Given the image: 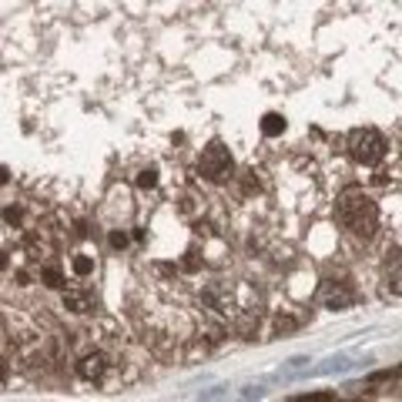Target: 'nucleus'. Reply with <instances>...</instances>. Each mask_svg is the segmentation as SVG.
<instances>
[{"mask_svg": "<svg viewBox=\"0 0 402 402\" xmlns=\"http://www.w3.org/2000/svg\"><path fill=\"white\" fill-rule=\"evenodd\" d=\"M4 218H7L11 225H17V222L24 218V212H21V208H7V212H4Z\"/></svg>", "mask_w": 402, "mask_h": 402, "instance_id": "nucleus-13", "label": "nucleus"}, {"mask_svg": "<svg viewBox=\"0 0 402 402\" xmlns=\"http://www.w3.org/2000/svg\"><path fill=\"white\" fill-rule=\"evenodd\" d=\"M77 372H81V379H88V382H98V379H104V372H108V359H104L100 352H88V355L77 362Z\"/></svg>", "mask_w": 402, "mask_h": 402, "instance_id": "nucleus-5", "label": "nucleus"}, {"mask_svg": "<svg viewBox=\"0 0 402 402\" xmlns=\"http://www.w3.org/2000/svg\"><path fill=\"white\" fill-rule=\"evenodd\" d=\"M71 268H74L77 278H88L91 272H94V258H91V255H74V258H71Z\"/></svg>", "mask_w": 402, "mask_h": 402, "instance_id": "nucleus-8", "label": "nucleus"}, {"mask_svg": "<svg viewBox=\"0 0 402 402\" xmlns=\"http://www.w3.org/2000/svg\"><path fill=\"white\" fill-rule=\"evenodd\" d=\"M282 131H285V117L275 114V111L265 114V117H262V134H265V138H278Z\"/></svg>", "mask_w": 402, "mask_h": 402, "instance_id": "nucleus-6", "label": "nucleus"}, {"mask_svg": "<svg viewBox=\"0 0 402 402\" xmlns=\"http://www.w3.org/2000/svg\"><path fill=\"white\" fill-rule=\"evenodd\" d=\"M318 399H332V392H309V396H295V402H318Z\"/></svg>", "mask_w": 402, "mask_h": 402, "instance_id": "nucleus-11", "label": "nucleus"}, {"mask_svg": "<svg viewBox=\"0 0 402 402\" xmlns=\"http://www.w3.org/2000/svg\"><path fill=\"white\" fill-rule=\"evenodd\" d=\"M4 379H7V362L0 359V382H4Z\"/></svg>", "mask_w": 402, "mask_h": 402, "instance_id": "nucleus-15", "label": "nucleus"}, {"mask_svg": "<svg viewBox=\"0 0 402 402\" xmlns=\"http://www.w3.org/2000/svg\"><path fill=\"white\" fill-rule=\"evenodd\" d=\"M318 299H322V305H326L328 312H345V309H352V302H355V292H352L349 282L328 278L326 285H322V292H318Z\"/></svg>", "mask_w": 402, "mask_h": 402, "instance_id": "nucleus-4", "label": "nucleus"}, {"mask_svg": "<svg viewBox=\"0 0 402 402\" xmlns=\"http://www.w3.org/2000/svg\"><path fill=\"white\" fill-rule=\"evenodd\" d=\"M198 175L208 178V181H214V185H225L228 178L235 175V158H231V151H228L222 141H212L208 148L201 151Z\"/></svg>", "mask_w": 402, "mask_h": 402, "instance_id": "nucleus-3", "label": "nucleus"}, {"mask_svg": "<svg viewBox=\"0 0 402 402\" xmlns=\"http://www.w3.org/2000/svg\"><path fill=\"white\" fill-rule=\"evenodd\" d=\"M125 245H127L125 231H111V248H125Z\"/></svg>", "mask_w": 402, "mask_h": 402, "instance_id": "nucleus-12", "label": "nucleus"}, {"mask_svg": "<svg viewBox=\"0 0 402 402\" xmlns=\"http://www.w3.org/2000/svg\"><path fill=\"white\" fill-rule=\"evenodd\" d=\"M335 218L359 239H372L379 228V205L362 188H345L335 198Z\"/></svg>", "mask_w": 402, "mask_h": 402, "instance_id": "nucleus-1", "label": "nucleus"}, {"mask_svg": "<svg viewBox=\"0 0 402 402\" xmlns=\"http://www.w3.org/2000/svg\"><path fill=\"white\" fill-rule=\"evenodd\" d=\"M275 328L278 332H292V328H295V318H278Z\"/></svg>", "mask_w": 402, "mask_h": 402, "instance_id": "nucleus-14", "label": "nucleus"}, {"mask_svg": "<svg viewBox=\"0 0 402 402\" xmlns=\"http://www.w3.org/2000/svg\"><path fill=\"white\" fill-rule=\"evenodd\" d=\"M64 305H67L71 312H77V315H84L91 309L88 295H81V292H64Z\"/></svg>", "mask_w": 402, "mask_h": 402, "instance_id": "nucleus-7", "label": "nucleus"}, {"mask_svg": "<svg viewBox=\"0 0 402 402\" xmlns=\"http://www.w3.org/2000/svg\"><path fill=\"white\" fill-rule=\"evenodd\" d=\"M386 138L379 134L376 127H352L349 134H345V151H349V158L355 164H365V168H372L386 158Z\"/></svg>", "mask_w": 402, "mask_h": 402, "instance_id": "nucleus-2", "label": "nucleus"}, {"mask_svg": "<svg viewBox=\"0 0 402 402\" xmlns=\"http://www.w3.org/2000/svg\"><path fill=\"white\" fill-rule=\"evenodd\" d=\"M40 278H44V285L47 289H64V275L57 265H47V268H40Z\"/></svg>", "mask_w": 402, "mask_h": 402, "instance_id": "nucleus-9", "label": "nucleus"}, {"mask_svg": "<svg viewBox=\"0 0 402 402\" xmlns=\"http://www.w3.org/2000/svg\"><path fill=\"white\" fill-rule=\"evenodd\" d=\"M0 268H7V251H0Z\"/></svg>", "mask_w": 402, "mask_h": 402, "instance_id": "nucleus-16", "label": "nucleus"}, {"mask_svg": "<svg viewBox=\"0 0 402 402\" xmlns=\"http://www.w3.org/2000/svg\"><path fill=\"white\" fill-rule=\"evenodd\" d=\"M138 188L141 191L158 188V168H141V171H138Z\"/></svg>", "mask_w": 402, "mask_h": 402, "instance_id": "nucleus-10", "label": "nucleus"}]
</instances>
